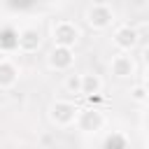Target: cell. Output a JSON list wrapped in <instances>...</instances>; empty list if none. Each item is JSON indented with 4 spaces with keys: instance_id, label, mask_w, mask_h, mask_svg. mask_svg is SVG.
Wrapping results in <instances>:
<instances>
[{
    "instance_id": "1",
    "label": "cell",
    "mask_w": 149,
    "mask_h": 149,
    "mask_svg": "<svg viewBox=\"0 0 149 149\" xmlns=\"http://www.w3.org/2000/svg\"><path fill=\"white\" fill-rule=\"evenodd\" d=\"M77 114H79V107L72 102V100H54L49 105V119L54 126L58 128H68L77 121Z\"/></svg>"
},
{
    "instance_id": "2",
    "label": "cell",
    "mask_w": 149,
    "mask_h": 149,
    "mask_svg": "<svg viewBox=\"0 0 149 149\" xmlns=\"http://www.w3.org/2000/svg\"><path fill=\"white\" fill-rule=\"evenodd\" d=\"M74 126H77L81 133H86V135H95V133H100V130L105 128V114H102L100 107L88 105V107L79 109Z\"/></svg>"
},
{
    "instance_id": "3",
    "label": "cell",
    "mask_w": 149,
    "mask_h": 149,
    "mask_svg": "<svg viewBox=\"0 0 149 149\" xmlns=\"http://www.w3.org/2000/svg\"><path fill=\"white\" fill-rule=\"evenodd\" d=\"M86 23L93 30H107L114 23V9L107 2H93L86 9Z\"/></svg>"
},
{
    "instance_id": "4",
    "label": "cell",
    "mask_w": 149,
    "mask_h": 149,
    "mask_svg": "<svg viewBox=\"0 0 149 149\" xmlns=\"http://www.w3.org/2000/svg\"><path fill=\"white\" fill-rule=\"evenodd\" d=\"M109 72L116 77V79H133L135 72H137V63L135 58L130 56V51H119L112 56L109 61Z\"/></svg>"
},
{
    "instance_id": "5",
    "label": "cell",
    "mask_w": 149,
    "mask_h": 149,
    "mask_svg": "<svg viewBox=\"0 0 149 149\" xmlns=\"http://www.w3.org/2000/svg\"><path fill=\"white\" fill-rule=\"evenodd\" d=\"M51 40H54V44H61V47H74L79 42V28L65 19L56 21L51 28Z\"/></svg>"
},
{
    "instance_id": "6",
    "label": "cell",
    "mask_w": 149,
    "mask_h": 149,
    "mask_svg": "<svg viewBox=\"0 0 149 149\" xmlns=\"http://www.w3.org/2000/svg\"><path fill=\"white\" fill-rule=\"evenodd\" d=\"M47 63H49V68L56 70V72H68V70L74 65V51H72V47L54 44V49L47 54Z\"/></svg>"
},
{
    "instance_id": "7",
    "label": "cell",
    "mask_w": 149,
    "mask_h": 149,
    "mask_svg": "<svg viewBox=\"0 0 149 149\" xmlns=\"http://www.w3.org/2000/svg\"><path fill=\"white\" fill-rule=\"evenodd\" d=\"M112 40H114V47L119 51H133L137 47V42H140V33L133 26H119L114 30V37Z\"/></svg>"
},
{
    "instance_id": "8",
    "label": "cell",
    "mask_w": 149,
    "mask_h": 149,
    "mask_svg": "<svg viewBox=\"0 0 149 149\" xmlns=\"http://www.w3.org/2000/svg\"><path fill=\"white\" fill-rule=\"evenodd\" d=\"M42 47V33L33 26H26L19 30V51L23 54H35Z\"/></svg>"
},
{
    "instance_id": "9",
    "label": "cell",
    "mask_w": 149,
    "mask_h": 149,
    "mask_svg": "<svg viewBox=\"0 0 149 149\" xmlns=\"http://www.w3.org/2000/svg\"><path fill=\"white\" fill-rule=\"evenodd\" d=\"M19 81V68L9 58H0V88H12Z\"/></svg>"
},
{
    "instance_id": "10",
    "label": "cell",
    "mask_w": 149,
    "mask_h": 149,
    "mask_svg": "<svg viewBox=\"0 0 149 149\" xmlns=\"http://www.w3.org/2000/svg\"><path fill=\"white\" fill-rule=\"evenodd\" d=\"M100 91H102V77L95 72H84L81 74V95L88 98V95H98Z\"/></svg>"
},
{
    "instance_id": "11",
    "label": "cell",
    "mask_w": 149,
    "mask_h": 149,
    "mask_svg": "<svg viewBox=\"0 0 149 149\" xmlns=\"http://www.w3.org/2000/svg\"><path fill=\"white\" fill-rule=\"evenodd\" d=\"M0 49H2V51H14V49H19V30H14V28L0 30Z\"/></svg>"
},
{
    "instance_id": "12",
    "label": "cell",
    "mask_w": 149,
    "mask_h": 149,
    "mask_svg": "<svg viewBox=\"0 0 149 149\" xmlns=\"http://www.w3.org/2000/svg\"><path fill=\"white\" fill-rule=\"evenodd\" d=\"M63 86H65V91H68V93L81 95V74H68Z\"/></svg>"
},
{
    "instance_id": "13",
    "label": "cell",
    "mask_w": 149,
    "mask_h": 149,
    "mask_svg": "<svg viewBox=\"0 0 149 149\" xmlns=\"http://www.w3.org/2000/svg\"><path fill=\"white\" fill-rule=\"evenodd\" d=\"M130 100H135V102H149V88L144 84L130 86Z\"/></svg>"
},
{
    "instance_id": "14",
    "label": "cell",
    "mask_w": 149,
    "mask_h": 149,
    "mask_svg": "<svg viewBox=\"0 0 149 149\" xmlns=\"http://www.w3.org/2000/svg\"><path fill=\"white\" fill-rule=\"evenodd\" d=\"M126 137L121 135V133H112V135H107V140H105V149H126Z\"/></svg>"
},
{
    "instance_id": "15",
    "label": "cell",
    "mask_w": 149,
    "mask_h": 149,
    "mask_svg": "<svg viewBox=\"0 0 149 149\" xmlns=\"http://www.w3.org/2000/svg\"><path fill=\"white\" fill-rule=\"evenodd\" d=\"M142 61H144V65L149 68V44H147V47L142 49Z\"/></svg>"
}]
</instances>
